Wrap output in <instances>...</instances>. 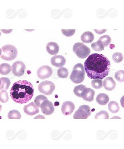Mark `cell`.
I'll return each instance as SVG.
<instances>
[{
    "instance_id": "1",
    "label": "cell",
    "mask_w": 124,
    "mask_h": 149,
    "mask_svg": "<svg viewBox=\"0 0 124 149\" xmlns=\"http://www.w3.org/2000/svg\"><path fill=\"white\" fill-rule=\"evenodd\" d=\"M110 67L108 58L97 53L90 55L84 63L85 70L91 79L103 80L108 75Z\"/></svg>"
},
{
    "instance_id": "2",
    "label": "cell",
    "mask_w": 124,
    "mask_h": 149,
    "mask_svg": "<svg viewBox=\"0 0 124 149\" xmlns=\"http://www.w3.org/2000/svg\"><path fill=\"white\" fill-rule=\"evenodd\" d=\"M34 92L31 83L26 80L19 81L12 86L10 97L14 102L19 104H24L32 99Z\"/></svg>"
},
{
    "instance_id": "3",
    "label": "cell",
    "mask_w": 124,
    "mask_h": 149,
    "mask_svg": "<svg viewBox=\"0 0 124 149\" xmlns=\"http://www.w3.org/2000/svg\"><path fill=\"white\" fill-rule=\"evenodd\" d=\"M85 74L83 65L80 63H78L73 67L70 76V80L76 84L82 83L85 80Z\"/></svg>"
},
{
    "instance_id": "4",
    "label": "cell",
    "mask_w": 124,
    "mask_h": 149,
    "mask_svg": "<svg viewBox=\"0 0 124 149\" xmlns=\"http://www.w3.org/2000/svg\"><path fill=\"white\" fill-rule=\"evenodd\" d=\"M18 50L14 45H7L1 49L0 56L2 59L7 61H13L17 56Z\"/></svg>"
},
{
    "instance_id": "5",
    "label": "cell",
    "mask_w": 124,
    "mask_h": 149,
    "mask_svg": "<svg viewBox=\"0 0 124 149\" xmlns=\"http://www.w3.org/2000/svg\"><path fill=\"white\" fill-rule=\"evenodd\" d=\"M73 50L77 56L81 59L86 58L91 52L89 47L83 43L80 42L76 43L74 45Z\"/></svg>"
},
{
    "instance_id": "6",
    "label": "cell",
    "mask_w": 124,
    "mask_h": 149,
    "mask_svg": "<svg viewBox=\"0 0 124 149\" xmlns=\"http://www.w3.org/2000/svg\"><path fill=\"white\" fill-rule=\"evenodd\" d=\"M90 107L89 105H83L80 106L73 115L75 119H87L91 115Z\"/></svg>"
},
{
    "instance_id": "7",
    "label": "cell",
    "mask_w": 124,
    "mask_h": 149,
    "mask_svg": "<svg viewBox=\"0 0 124 149\" xmlns=\"http://www.w3.org/2000/svg\"><path fill=\"white\" fill-rule=\"evenodd\" d=\"M38 88L40 93L47 95H51L55 90V86L52 81H45L39 84Z\"/></svg>"
},
{
    "instance_id": "8",
    "label": "cell",
    "mask_w": 124,
    "mask_h": 149,
    "mask_svg": "<svg viewBox=\"0 0 124 149\" xmlns=\"http://www.w3.org/2000/svg\"><path fill=\"white\" fill-rule=\"evenodd\" d=\"M26 66L22 61L15 62L12 66V71L14 75L18 77L23 76L25 73Z\"/></svg>"
},
{
    "instance_id": "9",
    "label": "cell",
    "mask_w": 124,
    "mask_h": 149,
    "mask_svg": "<svg viewBox=\"0 0 124 149\" xmlns=\"http://www.w3.org/2000/svg\"><path fill=\"white\" fill-rule=\"evenodd\" d=\"M53 71L51 67L48 65H44L38 69L37 74L38 78L43 80L50 77Z\"/></svg>"
},
{
    "instance_id": "10",
    "label": "cell",
    "mask_w": 124,
    "mask_h": 149,
    "mask_svg": "<svg viewBox=\"0 0 124 149\" xmlns=\"http://www.w3.org/2000/svg\"><path fill=\"white\" fill-rule=\"evenodd\" d=\"M40 109L43 113L46 115H49L53 113L55 109L53 103L48 100H45L42 103Z\"/></svg>"
},
{
    "instance_id": "11",
    "label": "cell",
    "mask_w": 124,
    "mask_h": 149,
    "mask_svg": "<svg viewBox=\"0 0 124 149\" xmlns=\"http://www.w3.org/2000/svg\"><path fill=\"white\" fill-rule=\"evenodd\" d=\"M75 109V105L71 102L68 101L63 103L61 107V111L65 116H69L73 112Z\"/></svg>"
},
{
    "instance_id": "12",
    "label": "cell",
    "mask_w": 124,
    "mask_h": 149,
    "mask_svg": "<svg viewBox=\"0 0 124 149\" xmlns=\"http://www.w3.org/2000/svg\"><path fill=\"white\" fill-rule=\"evenodd\" d=\"M24 111L25 113L30 116H33L39 112V109L35 102H31L24 108Z\"/></svg>"
},
{
    "instance_id": "13",
    "label": "cell",
    "mask_w": 124,
    "mask_h": 149,
    "mask_svg": "<svg viewBox=\"0 0 124 149\" xmlns=\"http://www.w3.org/2000/svg\"><path fill=\"white\" fill-rule=\"evenodd\" d=\"M66 63L65 58L61 55L53 56L51 59V63L52 65L58 68L62 67L65 65Z\"/></svg>"
},
{
    "instance_id": "14",
    "label": "cell",
    "mask_w": 124,
    "mask_h": 149,
    "mask_svg": "<svg viewBox=\"0 0 124 149\" xmlns=\"http://www.w3.org/2000/svg\"><path fill=\"white\" fill-rule=\"evenodd\" d=\"M95 92L92 89L86 88L83 91L82 94V98L86 101L92 102L94 100Z\"/></svg>"
},
{
    "instance_id": "15",
    "label": "cell",
    "mask_w": 124,
    "mask_h": 149,
    "mask_svg": "<svg viewBox=\"0 0 124 149\" xmlns=\"http://www.w3.org/2000/svg\"><path fill=\"white\" fill-rule=\"evenodd\" d=\"M116 85L115 81L111 77H107L104 80L103 86L107 91H113L116 88Z\"/></svg>"
},
{
    "instance_id": "16",
    "label": "cell",
    "mask_w": 124,
    "mask_h": 149,
    "mask_svg": "<svg viewBox=\"0 0 124 149\" xmlns=\"http://www.w3.org/2000/svg\"><path fill=\"white\" fill-rule=\"evenodd\" d=\"M46 51L51 55H56L59 50V47L56 43L51 42L48 43L46 47Z\"/></svg>"
},
{
    "instance_id": "17",
    "label": "cell",
    "mask_w": 124,
    "mask_h": 149,
    "mask_svg": "<svg viewBox=\"0 0 124 149\" xmlns=\"http://www.w3.org/2000/svg\"><path fill=\"white\" fill-rule=\"evenodd\" d=\"M109 96L104 93H99L96 98L97 102L101 105H106L109 101Z\"/></svg>"
},
{
    "instance_id": "18",
    "label": "cell",
    "mask_w": 124,
    "mask_h": 149,
    "mask_svg": "<svg viewBox=\"0 0 124 149\" xmlns=\"http://www.w3.org/2000/svg\"><path fill=\"white\" fill-rule=\"evenodd\" d=\"M94 39V34L91 32L87 31L83 33L81 37V40L83 43H91Z\"/></svg>"
},
{
    "instance_id": "19",
    "label": "cell",
    "mask_w": 124,
    "mask_h": 149,
    "mask_svg": "<svg viewBox=\"0 0 124 149\" xmlns=\"http://www.w3.org/2000/svg\"><path fill=\"white\" fill-rule=\"evenodd\" d=\"M12 67L7 63H3L0 65V73L2 75H7L11 71Z\"/></svg>"
},
{
    "instance_id": "20",
    "label": "cell",
    "mask_w": 124,
    "mask_h": 149,
    "mask_svg": "<svg viewBox=\"0 0 124 149\" xmlns=\"http://www.w3.org/2000/svg\"><path fill=\"white\" fill-rule=\"evenodd\" d=\"M1 81V90H8L11 84L10 80L7 78L2 77L0 79Z\"/></svg>"
},
{
    "instance_id": "21",
    "label": "cell",
    "mask_w": 124,
    "mask_h": 149,
    "mask_svg": "<svg viewBox=\"0 0 124 149\" xmlns=\"http://www.w3.org/2000/svg\"><path fill=\"white\" fill-rule=\"evenodd\" d=\"M108 108L109 111L113 113H118L120 109V107L118 103L114 101L109 103Z\"/></svg>"
},
{
    "instance_id": "22",
    "label": "cell",
    "mask_w": 124,
    "mask_h": 149,
    "mask_svg": "<svg viewBox=\"0 0 124 149\" xmlns=\"http://www.w3.org/2000/svg\"><path fill=\"white\" fill-rule=\"evenodd\" d=\"M92 49L96 52H100L104 50V46L101 41L98 40L97 42L92 43L91 45Z\"/></svg>"
},
{
    "instance_id": "23",
    "label": "cell",
    "mask_w": 124,
    "mask_h": 149,
    "mask_svg": "<svg viewBox=\"0 0 124 149\" xmlns=\"http://www.w3.org/2000/svg\"><path fill=\"white\" fill-rule=\"evenodd\" d=\"M8 117L9 119H20L21 118V115L18 110H13L8 112Z\"/></svg>"
},
{
    "instance_id": "24",
    "label": "cell",
    "mask_w": 124,
    "mask_h": 149,
    "mask_svg": "<svg viewBox=\"0 0 124 149\" xmlns=\"http://www.w3.org/2000/svg\"><path fill=\"white\" fill-rule=\"evenodd\" d=\"M86 88V86L83 85L76 86L74 88L73 93L77 97H82V93Z\"/></svg>"
},
{
    "instance_id": "25",
    "label": "cell",
    "mask_w": 124,
    "mask_h": 149,
    "mask_svg": "<svg viewBox=\"0 0 124 149\" xmlns=\"http://www.w3.org/2000/svg\"><path fill=\"white\" fill-rule=\"evenodd\" d=\"M69 74L68 69L65 67L59 68L57 71V74L59 78H66L67 77Z\"/></svg>"
},
{
    "instance_id": "26",
    "label": "cell",
    "mask_w": 124,
    "mask_h": 149,
    "mask_svg": "<svg viewBox=\"0 0 124 149\" xmlns=\"http://www.w3.org/2000/svg\"><path fill=\"white\" fill-rule=\"evenodd\" d=\"M98 40L101 41L103 44L104 47H106L108 46L110 44L112 39L109 36L106 35L102 36L100 37Z\"/></svg>"
},
{
    "instance_id": "27",
    "label": "cell",
    "mask_w": 124,
    "mask_h": 149,
    "mask_svg": "<svg viewBox=\"0 0 124 149\" xmlns=\"http://www.w3.org/2000/svg\"><path fill=\"white\" fill-rule=\"evenodd\" d=\"M48 98L43 95H39L37 96L35 99V103L37 107L40 108L42 103L45 100H47Z\"/></svg>"
},
{
    "instance_id": "28",
    "label": "cell",
    "mask_w": 124,
    "mask_h": 149,
    "mask_svg": "<svg viewBox=\"0 0 124 149\" xmlns=\"http://www.w3.org/2000/svg\"><path fill=\"white\" fill-rule=\"evenodd\" d=\"M109 119V116L108 113L104 110H102L97 113L95 115V119Z\"/></svg>"
},
{
    "instance_id": "29",
    "label": "cell",
    "mask_w": 124,
    "mask_h": 149,
    "mask_svg": "<svg viewBox=\"0 0 124 149\" xmlns=\"http://www.w3.org/2000/svg\"><path fill=\"white\" fill-rule=\"evenodd\" d=\"M103 81L100 79H95L92 80L91 82V85L93 88L96 89H99L103 86Z\"/></svg>"
},
{
    "instance_id": "30",
    "label": "cell",
    "mask_w": 124,
    "mask_h": 149,
    "mask_svg": "<svg viewBox=\"0 0 124 149\" xmlns=\"http://www.w3.org/2000/svg\"><path fill=\"white\" fill-rule=\"evenodd\" d=\"M113 61L116 63H120L123 59V55L120 52L114 53L112 56Z\"/></svg>"
},
{
    "instance_id": "31",
    "label": "cell",
    "mask_w": 124,
    "mask_h": 149,
    "mask_svg": "<svg viewBox=\"0 0 124 149\" xmlns=\"http://www.w3.org/2000/svg\"><path fill=\"white\" fill-rule=\"evenodd\" d=\"M114 77L116 80L119 82L123 83L124 80V71L120 70L116 72L114 74Z\"/></svg>"
},
{
    "instance_id": "32",
    "label": "cell",
    "mask_w": 124,
    "mask_h": 149,
    "mask_svg": "<svg viewBox=\"0 0 124 149\" xmlns=\"http://www.w3.org/2000/svg\"><path fill=\"white\" fill-rule=\"evenodd\" d=\"M0 100L1 102L5 103L9 100V97L8 92L6 90H2L0 93Z\"/></svg>"
},
{
    "instance_id": "33",
    "label": "cell",
    "mask_w": 124,
    "mask_h": 149,
    "mask_svg": "<svg viewBox=\"0 0 124 149\" xmlns=\"http://www.w3.org/2000/svg\"><path fill=\"white\" fill-rule=\"evenodd\" d=\"M62 33L66 37L72 36L76 32V30H61Z\"/></svg>"
},
{
    "instance_id": "34",
    "label": "cell",
    "mask_w": 124,
    "mask_h": 149,
    "mask_svg": "<svg viewBox=\"0 0 124 149\" xmlns=\"http://www.w3.org/2000/svg\"><path fill=\"white\" fill-rule=\"evenodd\" d=\"M95 32H96L98 34L101 35L105 33L107 31V30H94Z\"/></svg>"
}]
</instances>
